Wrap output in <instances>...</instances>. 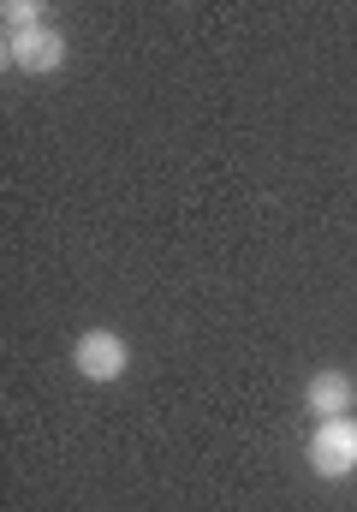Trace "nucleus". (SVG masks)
Returning <instances> with one entry per match:
<instances>
[{"label":"nucleus","mask_w":357,"mask_h":512,"mask_svg":"<svg viewBox=\"0 0 357 512\" xmlns=\"http://www.w3.org/2000/svg\"><path fill=\"white\" fill-rule=\"evenodd\" d=\"M72 370H78L84 382H96V387L119 382V376L131 370V346H125V334H114V328H90V334H78V346H72Z\"/></svg>","instance_id":"obj_2"},{"label":"nucleus","mask_w":357,"mask_h":512,"mask_svg":"<svg viewBox=\"0 0 357 512\" xmlns=\"http://www.w3.org/2000/svg\"><path fill=\"white\" fill-rule=\"evenodd\" d=\"M352 399H357V387L346 370H316L310 382H304V411L322 423V417H352Z\"/></svg>","instance_id":"obj_4"},{"label":"nucleus","mask_w":357,"mask_h":512,"mask_svg":"<svg viewBox=\"0 0 357 512\" xmlns=\"http://www.w3.org/2000/svg\"><path fill=\"white\" fill-rule=\"evenodd\" d=\"M0 54H6V66H12V72H60L72 48H66V36H60V30L36 24V30H12Z\"/></svg>","instance_id":"obj_3"},{"label":"nucleus","mask_w":357,"mask_h":512,"mask_svg":"<svg viewBox=\"0 0 357 512\" xmlns=\"http://www.w3.org/2000/svg\"><path fill=\"white\" fill-rule=\"evenodd\" d=\"M0 18H6V36H12V30H36V24H42V6H36V0H6Z\"/></svg>","instance_id":"obj_5"},{"label":"nucleus","mask_w":357,"mask_h":512,"mask_svg":"<svg viewBox=\"0 0 357 512\" xmlns=\"http://www.w3.org/2000/svg\"><path fill=\"white\" fill-rule=\"evenodd\" d=\"M304 459L322 483H346L357 471V417H322L304 441Z\"/></svg>","instance_id":"obj_1"}]
</instances>
